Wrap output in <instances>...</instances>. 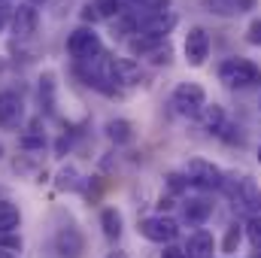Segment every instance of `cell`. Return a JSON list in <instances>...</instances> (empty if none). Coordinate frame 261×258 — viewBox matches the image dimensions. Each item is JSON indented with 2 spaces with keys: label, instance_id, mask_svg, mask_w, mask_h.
<instances>
[{
  "label": "cell",
  "instance_id": "33",
  "mask_svg": "<svg viewBox=\"0 0 261 258\" xmlns=\"http://www.w3.org/2000/svg\"><path fill=\"white\" fill-rule=\"evenodd\" d=\"M252 258H261V249H258V252H255V255H252Z\"/></svg>",
  "mask_w": 261,
  "mask_h": 258
},
{
  "label": "cell",
  "instance_id": "15",
  "mask_svg": "<svg viewBox=\"0 0 261 258\" xmlns=\"http://www.w3.org/2000/svg\"><path fill=\"white\" fill-rule=\"evenodd\" d=\"M107 137L116 146H128L130 140H134V125H130L128 119H113V122H107Z\"/></svg>",
  "mask_w": 261,
  "mask_h": 258
},
{
  "label": "cell",
  "instance_id": "22",
  "mask_svg": "<svg viewBox=\"0 0 261 258\" xmlns=\"http://www.w3.org/2000/svg\"><path fill=\"white\" fill-rule=\"evenodd\" d=\"M170 55H173L170 43H158V46H155V49H152V52H149L146 58H149L152 64H167V61H170Z\"/></svg>",
  "mask_w": 261,
  "mask_h": 258
},
{
  "label": "cell",
  "instance_id": "21",
  "mask_svg": "<svg viewBox=\"0 0 261 258\" xmlns=\"http://www.w3.org/2000/svg\"><path fill=\"white\" fill-rule=\"evenodd\" d=\"M91 6H94L97 18H116V15L122 12V3H119V0H94Z\"/></svg>",
  "mask_w": 261,
  "mask_h": 258
},
{
  "label": "cell",
  "instance_id": "23",
  "mask_svg": "<svg viewBox=\"0 0 261 258\" xmlns=\"http://www.w3.org/2000/svg\"><path fill=\"white\" fill-rule=\"evenodd\" d=\"M246 237H249V243L261 249V216H252L249 222H246Z\"/></svg>",
  "mask_w": 261,
  "mask_h": 258
},
{
  "label": "cell",
  "instance_id": "29",
  "mask_svg": "<svg viewBox=\"0 0 261 258\" xmlns=\"http://www.w3.org/2000/svg\"><path fill=\"white\" fill-rule=\"evenodd\" d=\"M158 207H161V213H164V210H170V207H173V200H170V197H161V200H158Z\"/></svg>",
  "mask_w": 261,
  "mask_h": 258
},
{
  "label": "cell",
  "instance_id": "35",
  "mask_svg": "<svg viewBox=\"0 0 261 258\" xmlns=\"http://www.w3.org/2000/svg\"><path fill=\"white\" fill-rule=\"evenodd\" d=\"M31 3H34V6H37V3H43V0H31Z\"/></svg>",
  "mask_w": 261,
  "mask_h": 258
},
{
  "label": "cell",
  "instance_id": "17",
  "mask_svg": "<svg viewBox=\"0 0 261 258\" xmlns=\"http://www.w3.org/2000/svg\"><path fill=\"white\" fill-rule=\"evenodd\" d=\"M100 228H103V237L107 240H119V234H122V213L119 210H103L100 213Z\"/></svg>",
  "mask_w": 261,
  "mask_h": 258
},
{
  "label": "cell",
  "instance_id": "9",
  "mask_svg": "<svg viewBox=\"0 0 261 258\" xmlns=\"http://www.w3.org/2000/svg\"><path fill=\"white\" fill-rule=\"evenodd\" d=\"M55 249H58V255H61V258H79V255H82V249H85L82 231H79V228H73V225L61 228V231L55 234Z\"/></svg>",
  "mask_w": 261,
  "mask_h": 258
},
{
  "label": "cell",
  "instance_id": "30",
  "mask_svg": "<svg viewBox=\"0 0 261 258\" xmlns=\"http://www.w3.org/2000/svg\"><path fill=\"white\" fill-rule=\"evenodd\" d=\"M3 24H6V9L0 6V31H3Z\"/></svg>",
  "mask_w": 261,
  "mask_h": 258
},
{
  "label": "cell",
  "instance_id": "3",
  "mask_svg": "<svg viewBox=\"0 0 261 258\" xmlns=\"http://www.w3.org/2000/svg\"><path fill=\"white\" fill-rule=\"evenodd\" d=\"M170 104H173V110H176L179 116L197 119V116L203 113V107H206V91H203L197 82H182V85H176Z\"/></svg>",
  "mask_w": 261,
  "mask_h": 258
},
{
  "label": "cell",
  "instance_id": "25",
  "mask_svg": "<svg viewBox=\"0 0 261 258\" xmlns=\"http://www.w3.org/2000/svg\"><path fill=\"white\" fill-rule=\"evenodd\" d=\"M246 40H249L252 46H258V49H261V18H255V21L246 28Z\"/></svg>",
  "mask_w": 261,
  "mask_h": 258
},
{
  "label": "cell",
  "instance_id": "7",
  "mask_svg": "<svg viewBox=\"0 0 261 258\" xmlns=\"http://www.w3.org/2000/svg\"><path fill=\"white\" fill-rule=\"evenodd\" d=\"M176 28V12L170 9H161V12H149L140 24H137V34L143 31V37H152V40H167V34Z\"/></svg>",
  "mask_w": 261,
  "mask_h": 258
},
{
  "label": "cell",
  "instance_id": "19",
  "mask_svg": "<svg viewBox=\"0 0 261 258\" xmlns=\"http://www.w3.org/2000/svg\"><path fill=\"white\" fill-rule=\"evenodd\" d=\"M116 79L125 82V85H137V82L143 79L140 64H134V61H128V58H119V61H116Z\"/></svg>",
  "mask_w": 261,
  "mask_h": 258
},
{
  "label": "cell",
  "instance_id": "12",
  "mask_svg": "<svg viewBox=\"0 0 261 258\" xmlns=\"http://www.w3.org/2000/svg\"><path fill=\"white\" fill-rule=\"evenodd\" d=\"M216 252V237L210 234V231H195L192 237H189V243H186V255L189 258H213Z\"/></svg>",
  "mask_w": 261,
  "mask_h": 258
},
{
  "label": "cell",
  "instance_id": "2",
  "mask_svg": "<svg viewBox=\"0 0 261 258\" xmlns=\"http://www.w3.org/2000/svg\"><path fill=\"white\" fill-rule=\"evenodd\" d=\"M219 82L228 88H252L261 82V67L246 58H228L219 64Z\"/></svg>",
  "mask_w": 261,
  "mask_h": 258
},
{
  "label": "cell",
  "instance_id": "26",
  "mask_svg": "<svg viewBox=\"0 0 261 258\" xmlns=\"http://www.w3.org/2000/svg\"><path fill=\"white\" fill-rule=\"evenodd\" d=\"M167 186H170L173 192H182V189L189 186V179H186V176H179V173H170V176H167Z\"/></svg>",
  "mask_w": 261,
  "mask_h": 258
},
{
  "label": "cell",
  "instance_id": "14",
  "mask_svg": "<svg viewBox=\"0 0 261 258\" xmlns=\"http://www.w3.org/2000/svg\"><path fill=\"white\" fill-rule=\"evenodd\" d=\"M213 216V203L206 200V197H189L186 203H182V219L189 222V225H203L206 219Z\"/></svg>",
  "mask_w": 261,
  "mask_h": 258
},
{
  "label": "cell",
  "instance_id": "5",
  "mask_svg": "<svg viewBox=\"0 0 261 258\" xmlns=\"http://www.w3.org/2000/svg\"><path fill=\"white\" fill-rule=\"evenodd\" d=\"M186 179H189V186H197V189H222V186H225L222 167H216V164L206 161V158H192V161H189Z\"/></svg>",
  "mask_w": 261,
  "mask_h": 258
},
{
  "label": "cell",
  "instance_id": "13",
  "mask_svg": "<svg viewBox=\"0 0 261 258\" xmlns=\"http://www.w3.org/2000/svg\"><path fill=\"white\" fill-rule=\"evenodd\" d=\"M258 0H203V6L213 12V15H243L249 9H255Z\"/></svg>",
  "mask_w": 261,
  "mask_h": 258
},
{
  "label": "cell",
  "instance_id": "28",
  "mask_svg": "<svg viewBox=\"0 0 261 258\" xmlns=\"http://www.w3.org/2000/svg\"><path fill=\"white\" fill-rule=\"evenodd\" d=\"M82 18H85V21H97V12H94V6H91V3H85V9H82Z\"/></svg>",
  "mask_w": 261,
  "mask_h": 258
},
{
  "label": "cell",
  "instance_id": "8",
  "mask_svg": "<svg viewBox=\"0 0 261 258\" xmlns=\"http://www.w3.org/2000/svg\"><path fill=\"white\" fill-rule=\"evenodd\" d=\"M210 55V34L203 28H192L186 37V61L192 67H200Z\"/></svg>",
  "mask_w": 261,
  "mask_h": 258
},
{
  "label": "cell",
  "instance_id": "10",
  "mask_svg": "<svg viewBox=\"0 0 261 258\" xmlns=\"http://www.w3.org/2000/svg\"><path fill=\"white\" fill-rule=\"evenodd\" d=\"M40 24V12L34 9V3H21L15 12H12V34L18 40H28Z\"/></svg>",
  "mask_w": 261,
  "mask_h": 258
},
{
  "label": "cell",
  "instance_id": "11",
  "mask_svg": "<svg viewBox=\"0 0 261 258\" xmlns=\"http://www.w3.org/2000/svg\"><path fill=\"white\" fill-rule=\"evenodd\" d=\"M24 116V104L15 91H3L0 94V128H15Z\"/></svg>",
  "mask_w": 261,
  "mask_h": 258
},
{
  "label": "cell",
  "instance_id": "31",
  "mask_svg": "<svg viewBox=\"0 0 261 258\" xmlns=\"http://www.w3.org/2000/svg\"><path fill=\"white\" fill-rule=\"evenodd\" d=\"M107 258H128V252H119V249H116V252H110Z\"/></svg>",
  "mask_w": 261,
  "mask_h": 258
},
{
  "label": "cell",
  "instance_id": "4",
  "mask_svg": "<svg viewBox=\"0 0 261 258\" xmlns=\"http://www.w3.org/2000/svg\"><path fill=\"white\" fill-rule=\"evenodd\" d=\"M67 52L82 64V61H94L97 55H103V43L91 28H76L67 37Z\"/></svg>",
  "mask_w": 261,
  "mask_h": 258
},
{
  "label": "cell",
  "instance_id": "1",
  "mask_svg": "<svg viewBox=\"0 0 261 258\" xmlns=\"http://www.w3.org/2000/svg\"><path fill=\"white\" fill-rule=\"evenodd\" d=\"M222 189L228 192V197H231V203H234L237 213H246L249 219L252 216H261V189L252 176H246V173L225 176V186Z\"/></svg>",
  "mask_w": 261,
  "mask_h": 258
},
{
  "label": "cell",
  "instance_id": "18",
  "mask_svg": "<svg viewBox=\"0 0 261 258\" xmlns=\"http://www.w3.org/2000/svg\"><path fill=\"white\" fill-rule=\"evenodd\" d=\"M18 225H21V213H18V207L9 203V200H3V203H0V234H12Z\"/></svg>",
  "mask_w": 261,
  "mask_h": 258
},
{
  "label": "cell",
  "instance_id": "27",
  "mask_svg": "<svg viewBox=\"0 0 261 258\" xmlns=\"http://www.w3.org/2000/svg\"><path fill=\"white\" fill-rule=\"evenodd\" d=\"M161 258H189V255H186V249H176V246H167V249L161 252Z\"/></svg>",
  "mask_w": 261,
  "mask_h": 258
},
{
  "label": "cell",
  "instance_id": "16",
  "mask_svg": "<svg viewBox=\"0 0 261 258\" xmlns=\"http://www.w3.org/2000/svg\"><path fill=\"white\" fill-rule=\"evenodd\" d=\"M197 119H200V125L210 131V134H219V131L225 128V110H222L219 104H206Z\"/></svg>",
  "mask_w": 261,
  "mask_h": 258
},
{
  "label": "cell",
  "instance_id": "6",
  "mask_svg": "<svg viewBox=\"0 0 261 258\" xmlns=\"http://www.w3.org/2000/svg\"><path fill=\"white\" fill-rule=\"evenodd\" d=\"M140 234L146 237V240H152V243H170L176 234H179V225L170 219V216H149V219H143L140 222Z\"/></svg>",
  "mask_w": 261,
  "mask_h": 258
},
{
  "label": "cell",
  "instance_id": "24",
  "mask_svg": "<svg viewBox=\"0 0 261 258\" xmlns=\"http://www.w3.org/2000/svg\"><path fill=\"white\" fill-rule=\"evenodd\" d=\"M240 246V228L237 225H231L228 228V234H225V252H234Z\"/></svg>",
  "mask_w": 261,
  "mask_h": 258
},
{
  "label": "cell",
  "instance_id": "32",
  "mask_svg": "<svg viewBox=\"0 0 261 258\" xmlns=\"http://www.w3.org/2000/svg\"><path fill=\"white\" fill-rule=\"evenodd\" d=\"M0 258H15V255H12V252H3V249H0Z\"/></svg>",
  "mask_w": 261,
  "mask_h": 258
},
{
  "label": "cell",
  "instance_id": "34",
  "mask_svg": "<svg viewBox=\"0 0 261 258\" xmlns=\"http://www.w3.org/2000/svg\"><path fill=\"white\" fill-rule=\"evenodd\" d=\"M258 164H261V146H258Z\"/></svg>",
  "mask_w": 261,
  "mask_h": 258
},
{
  "label": "cell",
  "instance_id": "20",
  "mask_svg": "<svg viewBox=\"0 0 261 258\" xmlns=\"http://www.w3.org/2000/svg\"><path fill=\"white\" fill-rule=\"evenodd\" d=\"M55 186H58V192H76V189L82 186V179H79V170H76V167H61V170H58V179H55Z\"/></svg>",
  "mask_w": 261,
  "mask_h": 258
}]
</instances>
